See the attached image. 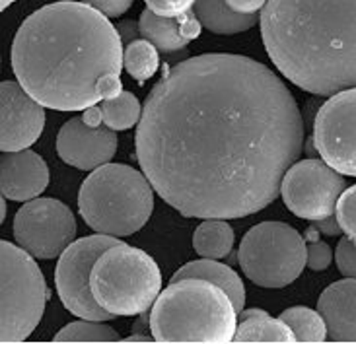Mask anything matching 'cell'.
Returning a JSON list of instances; mask_svg holds the SVG:
<instances>
[{"label": "cell", "mask_w": 356, "mask_h": 344, "mask_svg": "<svg viewBox=\"0 0 356 344\" xmlns=\"http://www.w3.org/2000/svg\"><path fill=\"white\" fill-rule=\"evenodd\" d=\"M16 0H0V12H4V10L8 8L10 4H14Z\"/></svg>", "instance_id": "obj_35"}, {"label": "cell", "mask_w": 356, "mask_h": 344, "mask_svg": "<svg viewBox=\"0 0 356 344\" xmlns=\"http://www.w3.org/2000/svg\"><path fill=\"white\" fill-rule=\"evenodd\" d=\"M345 187V177L329 163L302 160L286 170L280 183V195L292 214L302 220L316 222L335 212Z\"/></svg>", "instance_id": "obj_10"}, {"label": "cell", "mask_w": 356, "mask_h": 344, "mask_svg": "<svg viewBox=\"0 0 356 344\" xmlns=\"http://www.w3.org/2000/svg\"><path fill=\"white\" fill-rule=\"evenodd\" d=\"M314 228H316V231L323 234V236H329V238H337V236L343 234V229L339 226L337 216H333V214L327 216V218H321V220L314 222Z\"/></svg>", "instance_id": "obj_32"}, {"label": "cell", "mask_w": 356, "mask_h": 344, "mask_svg": "<svg viewBox=\"0 0 356 344\" xmlns=\"http://www.w3.org/2000/svg\"><path fill=\"white\" fill-rule=\"evenodd\" d=\"M45 109L19 82H0V152H18L38 142Z\"/></svg>", "instance_id": "obj_13"}, {"label": "cell", "mask_w": 356, "mask_h": 344, "mask_svg": "<svg viewBox=\"0 0 356 344\" xmlns=\"http://www.w3.org/2000/svg\"><path fill=\"white\" fill-rule=\"evenodd\" d=\"M47 302V282L35 257L0 239V343L29 338L45 313Z\"/></svg>", "instance_id": "obj_7"}, {"label": "cell", "mask_w": 356, "mask_h": 344, "mask_svg": "<svg viewBox=\"0 0 356 344\" xmlns=\"http://www.w3.org/2000/svg\"><path fill=\"white\" fill-rule=\"evenodd\" d=\"M90 288L94 300L113 317L143 316L162 292V272L146 251L117 243L94 263Z\"/></svg>", "instance_id": "obj_6"}, {"label": "cell", "mask_w": 356, "mask_h": 344, "mask_svg": "<svg viewBox=\"0 0 356 344\" xmlns=\"http://www.w3.org/2000/svg\"><path fill=\"white\" fill-rule=\"evenodd\" d=\"M0 68H2V67H0Z\"/></svg>", "instance_id": "obj_36"}, {"label": "cell", "mask_w": 356, "mask_h": 344, "mask_svg": "<svg viewBox=\"0 0 356 344\" xmlns=\"http://www.w3.org/2000/svg\"><path fill=\"white\" fill-rule=\"evenodd\" d=\"M136 160L185 218L267 208L298 162L304 121L286 84L250 57L209 53L165 68L136 126Z\"/></svg>", "instance_id": "obj_1"}, {"label": "cell", "mask_w": 356, "mask_h": 344, "mask_svg": "<svg viewBox=\"0 0 356 344\" xmlns=\"http://www.w3.org/2000/svg\"><path fill=\"white\" fill-rule=\"evenodd\" d=\"M76 218L57 199H31L14 218V238L35 259H55L76 238Z\"/></svg>", "instance_id": "obj_11"}, {"label": "cell", "mask_w": 356, "mask_h": 344, "mask_svg": "<svg viewBox=\"0 0 356 344\" xmlns=\"http://www.w3.org/2000/svg\"><path fill=\"white\" fill-rule=\"evenodd\" d=\"M238 261L243 275L261 288L292 284L308 265L306 239L282 222H263L243 236Z\"/></svg>", "instance_id": "obj_8"}, {"label": "cell", "mask_w": 356, "mask_h": 344, "mask_svg": "<svg viewBox=\"0 0 356 344\" xmlns=\"http://www.w3.org/2000/svg\"><path fill=\"white\" fill-rule=\"evenodd\" d=\"M238 311L230 296L204 278L175 280L156 297L150 331L158 343H232Z\"/></svg>", "instance_id": "obj_4"}, {"label": "cell", "mask_w": 356, "mask_h": 344, "mask_svg": "<svg viewBox=\"0 0 356 344\" xmlns=\"http://www.w3.org/2000/svg\"><path fill=\"white\" fill-rule=\"evenodd\" d=\"M6 197L0 193V226L4 224V218H6V201H4Z\"/></svg>", "instance_id": "obj_34"}, {"label": "cell", "mask_w": 356, "mask_h": 344, "mask_svg": "<svg viewBox=\"0 0 356 344\" xmlns=\"http://www.w3.org/2000/svg\"><path fill=\"white\" fill-rule=\"evenodd\" d=\"M117 134L109 126H92L82 117H74L63 124L57 136L58 158L68 165L94 172L111 162L117 152Z\"/></svg>", "instance_id": "obj_14"}, {"label": "cell", "mask_w": 356, "mask_h": 344, "mask_svg": "<svg viewBox=\"0 0 356 344\" xmlns=\"http://www.w3.org/2000/svg\"><path fill=\"white\" fill-rule=\"evenodd\" d=\"M160 51L146 39H135L133 43L125 45L123 51V67L135 78L136 82H146L154 76L160 68Z\"/></svg>", "instance_id": "obj_24"}, {"label": "cell", "mask_w": 356, "mask_h": 344, "mask_svg": "<svg viewBox=\"0 0 356 344\" xmlns=\"http://www.w3.org/2000/svg\"><path fill=\"white\" fill-rule=\"evenodd\" d=\"M146 8L164 18H179L189 14L197 0H145Z\"/></svg>", "instance_id": "obj_27"}, {"label": "cell", "mask_w": 356, "mask_h": 344, "mask_svg": "<svg viewBox=\"0 0 356 344\" xmlns=\"http://www.w3.org/2000/svg\"><path fill=\"white\" fill-rule=\"evenodd\" d=\"M80 2L99 10L107 18H117V16H123L127 10L133 6L135 0H80Z\"/></svg>", "instance_id": "obj_30"}, {"label": "cell", "mask_w": 356, "mask_h": 344, "mask_svg": "<svg viewBox=\"0 0 356 344\" xmlns=\"http://www.w3.org/2000/svg\"><path fill=\"white\" fill-rule=\"evenodd\" d=\"M331 261H333V251L327 243H323L319 239H312L308 245V265L306 267L319 272V270L329 268Z\"/></svg>", "instance_id": "obj_29"}, {"label": "cell", "mask_w": 356, "mask_h": 344, "mask_svg": "<svg viewBox=\"0 0 356 344\" xmlns=\"http://www.w3.org/2000/svg\"><path fill=\"white\" fill-rule=\"evenodd\" d=\"M261 35L294 86L316 96L356 88V0H267Z\"/></svg>", "instance_id": "obj_3"}, {"label": "cell", "mask_w": 356, "mask_h": 344, "mask_svg": "<svg viewBox=\"0 0 356 344\" xmlns=\"http://www.w3.org/2000/svg\"><path fill=\"white\" fill-rule=\"evenodd\" d=\"M121 243L119 238L97 234L76 239L58 255L55 268V286L57 294L72 316L90 321H111L115 317L97 304L90 288V275L97 257Z\"/></svg>", "instance_id": "obj_9"}, {"label": "cell", "mask_w": 356, "mask_h": 344, "mask_svg": "<svg viewBox=\"0 0 356 344\" xmlns=\"http://www.w3.org/2000/svg\"><path fill=\"white\" fill-rule=\"evenodd\" d=\"M99 111H102V123L115 133L133 129L143 117L140 101L131 92H121L111 99H104Z\"/></svg>", "instance_id": "obj_22"}, {"label": "cell", "mask_w": 356, "mask_h": 344, "mask_svg": "<svg viewBox=\"0 0 356 344\" xmlns=\"http://www.w3.org/2000/svg\"><path fill=\"white\" fill-rule=\"evenodd\" d=\"M201 26L202 24L197 19V16L191 14H185L179 18H164L148 8L140 14L138 19L140 38L150 41L164 55L183 51L193 39L201 35Z\"/></svg>", "instance_id": "obj_17"}, {"label": "cell", "mask_w": 356, "mask_h": 344, "mask_svg": "<svg viewBox=\"0 0 356 344\" xmlns=\"http://www.w3.org/2000/svg\"><path fill=\"white\" fill-rule=\"evenodd\" d=\"M193 10L202 26L216 35H236L257 24V16L236 14L226 6L224 0H197Z\"/></svg>", "instance_id": "obj_20"}, {"label": "cell", "mask_w": 356, "mask_h": 344, "mask_svg": "<svg viewBox=\"0 0 356 344\" xmlns=\"http://www.w3.org/2000/svg\"><path fill=\"white\" fill-rule=\"evenodd\" d=\"M117 31H119V38L123 41V45H129V43H133L135 39L140 38V28H138V24L133 22V19L121 22V24L117 26Z\"/></svg>", "instance_id": "obj_33"}, {"label": "cell", "mask_w": 356, "mask_h": 344, "mask_svg": "<svg viewBox=\"0 0 356 344\" xmlns=\"http://www.w3.org/2000/svg\"><path fill=\"white\" fill-rule=\"evenodd\" d=\"M193 247L202 259H224L234 247V229L226 220H204L193 234Z\"/></svg>", "instance_id": "obj_21"}, {"label": "cell", "mask_w": 356, "mask_h": 344, "mask_svg": "<svg viewBox=\"0 0 356 344\" xmlns=\"http://www.w3.org/2000/svg\"><path fill=\"white\" fill-rule=\"evenodd\" d=\"M280 319L290 327L296 336V343H325L327 338V325L319 311L309 307L298 306L284 309Z\"/></svg>", "instance_id": "obj_23"}, {"label": "cell", "mask_w": 356, "mask_h": 344, "mask_svg": "<svg viewBox=\"0 0 356 344\" xmlns=\"http://www.w3.org/2000/svg\"><path fill=\"white\" fill-rule=\"evenodd\" d=\"M181 278H204L211 280L216 286H220L228 296L232 304L236 307V311L240 313L245 306V288L241 278L232 270L228 265L218 263V259H202V261H191L187 265H183L179 270H175L172 282L181 280Z\"/></svg>", "instance_id": "obj_18"}, {"label": "cell", "mask_w": 356, "mask_h": 344, "mask_svg": "<svg viewBox=\"0 0 356 344\" xmlns=\"http://www.w3.org/2000/svg\"><path fill=\"white\" fill-rule=\"evenodd\" d=\"M224 2H226V6L232 12H236V14H248V16H255L267 4V0H224Z\"/></svg>", "instance_id": "obj_31"}, {"label": "cell", "mask_w": 356, "mask_h": 344, "mask_svg": "<svg viewBox=\"0 0 356 344\" xmlns=\"http://www.w3.org/2000/svg\"><path fill=\"white\" fill-rule=\"evenodd\" d=\"M339 272L347 278H356V243L348 238L341 239L335 251Z\"/></svg>", "instance_id": "obj_28"}, {"label": "cell", "mask_w": 356, "mask_h": 344, "mask_svg": "<svg viewBox=\"0 0 356 344\" xmlns=\"http://www.w3.org/2000/svg\"><path fill=\"white\" fill-rule=\"evenodd\" d=\"M312 140L323 162L356 177V88L333 94L319 107Z\"/></svg>", "instance_id": "obj_12"}, {"label": "cell", "mask_w": 356, "mask_h": 344, "mask_svg": "<svg viewBox=\"0 0 356 344\" xmlns=\"http://www.w3.org/2000/svg\"><path fill=\"white\" fill-rule=\"evenodd\" d=\"M49 185V167L33 150L4 152L0 156V193L16 202L38 199Z\"/></svg>", "instance_id": "obj_15"}, {"label": "cell", "mask_w": 356, "mask_h": 344, "mask_svg": "<svg viewBox=\"0 0 356 344\" xmlns=\"http://www.w3.org/2000/svg\"><path fill=\"white\" fill-rule=\"evenodd\" d=\"M318 311L333 343H356V278L325 288L319 296Z\"/></svg>", "instance_id": "obj_16"}, {"label": "cell", "mask_w": 356, "mask_h": 344, "mask_svg": "<svg viewBox=\"0 0 356 344\" xmlns=\"http://www.w3.org/2000/svg\"><path fill=\"white\" fill-rule=\"evenodd\" d=\"M121 336L117 335L106 321H74L68 323L55 335V343H119Z\"/></svg>", "instance_id": "obj_25"}, {"label": "cell", "mask_w": 356, "mask_h": 344, "mask_svg": "<svg viewBox=\"0 0 356 344\" xmlns=\"http://www.w3.org/2000/svg\"><path fill=\"white\" fill-rule=\"evenodd\" d=\"M123 47L106 14L63 0L24 19L12 43V70L43 107L86 111L102 101L99 80L125 68Z\"/></svg>", "instance_id": "obj_2"}, {"label": "cell", "mask_w": 356, "mask_h": 344, "mask_svg": "<svg viewBox=\"0 0 356 344\" xmlns=\"http://www.w3.org/2000/svg\"><path fill=\"white\" fill-rule=\"evenodd\" d=\"M232 343H296V336L280 317L275 319L263 309H243Z\"/></svg>", "instance_id": "obj_19"}, {"label": "cell", "mask_w": 356, "mask_h": 344, "mask_svg": "<svg viewBox=\"0 0 356 344\" xmlns=\"http://www.w3.org/2000/svg\"><path fill=\"white\" fill-rule=\"evenodd\" d=\"M335 216L343 234H347V238L356 243V185L345 189L339 197Z\"/></svg>", "instance_id": "obj_26"}, {"label": "cell", "mask_w": 356, "mask_h": 344, "mask_svg": "<svg viewBox=\"0 0 356 344\" xmlns=\"http://www.w3.org/2000/svg\"><path fill=\"white\" fill-rule=\"evenodd\" d=\"M78 211L88 228L113 238L133 236L154 211V187L125 163H104L82 183Z\"/></svg>", "instance_id": "obj_5"}]
</instances>
